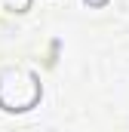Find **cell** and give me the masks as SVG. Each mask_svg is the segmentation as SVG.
I'll return each mask as SVG.
<instances>
[{
    "label": "cell",
    "mask_w": 129,
    "mask_h": 132,
    "mask_svg": "<svg viewBox=\"0 0 129 132\" xmlns=\"http://www.w3.org/2000/svg\"><path fill=\"white\" fill-rule=\"evenodd\" d=\"M40 101L37 74L25 68H6L0 71V108L3 111H31Z\"/></svg>",
    "instance_id": "obj_1"
},
{
    "label": "cell",
    "mask_w": 129,
    "mask_h": 132,
    "mask_svg": "<svg viewBox=\"0 0 129 132\" xmlns=\"http://www.w3.org/2000/svg\"><path fill=\"white\" fill-rule=\"evenodd\" d=\"M86 3H89V6H101L104 0H86Z\"/></svg>",
    "instance_id": "obj_2"
}]
</instances>
